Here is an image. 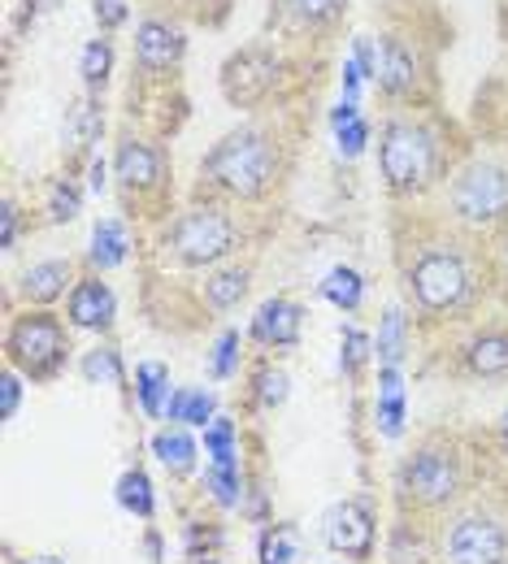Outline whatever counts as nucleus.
I'll return each instance as SVG.
<instances>
[{"instance_id": "obj_1", "label": "nucleus", "mask_w": 508, "mask_h": 564, "mask_svg": "<svg viewBox=\"0 0 508 564\" xmlns=\"http://www.w3.org/2000/svg\"><path fill=\"white\" fill-rule=\"evenodd\" d=\"M391 495L400 517L439 525L447 512H456L474 495V460L456 438L426 434L413 443L409 456H400Z\"/></svg>"}, {"instance_id": "obj_2", "label": "nucleus", "mask_w": 508, "mask_h": 564, "mask_svg": "<svg viewBox=\"0 0 508 564\" xmlns=\"http://www.w3.org/2000/svg\"><path fill=\"white\" fill-rule=\"evenodd\" d=\"M443 564H508V503L474 491L456 512L439 521Z\"/></svg>"}, {"instance_id": "obj_3", "label": "nucleus", "mask_w": 508, "mask_h": 564, "mask_svg": "<svg viewBox=\"0 0 508 564\" xmlns=\"http://www.w3.org/2000/svg\"><path fill=\"white\" fill-rule=\"evenodd\" d=\"M404 291L426 317L461 313L474 300V265L452 243H426L404 265Z\"/></svg>"}, {"instance_id": "obj_4", "label": "nucleus", "mask_w": 508, "mask_h": 564, "mask_svg": "<svg viewBox=\"0 0 508 564\" xmlns=\"http://www.w3.org/2000/svg\"><path fill=\"white\" fill-rule=\"evenodd\" d=\"M201 174L221 187L226 196H239V200H257L274 187L279 178V148L270 135L261 131H235L205 156Z\"/></svg>"}, {"instance_id": "obj_5", "label": "nucleus", "mask_w": 508, "mask_h": 564, "mask_svg": "<svg viewBox=\"0 0 508 564\" xmlns=\"http://www.w3.org/2000/svg\"><path fill=\"white\" fill-rule=\"evenodd\" d=\"M4 352L9 365L31 378V382H48L66 369V356H71V335L62 326L57 313H22L13 326H9V339H4Z\"/></svg>"}, {"instance_id": "obj_6", "label": "nucleus", "mask_w": 508, "mask_h": 564, "mask_svg": "<svg viewBox=\"0 0 508 564\" xmlns=\"http://www.w3.org/2000/svg\"><path fill=\"white\" fill-rule=\"evenodd\" d=\"M378 161H382L387 187L400 196H413V192L431 187V178H435V135L418 122H391L382 131Z\"/></svg>"}, {"instance_id": "obj_7", "label": "nucleus", "mask_w": 508, "mask_h": 564, "mask_svg": "<svg viewBox=\"0 0 508 564\" xmlns=\"http://www.w3.org/2000/svg\"><path fill=\"white\" fill-rule=\"evenodd\" d=\"M165 248L183 265H214L235 248V217L218 205L187 209L165 230Z\"/></svg>"}, {"instance_id": "obj_8", "label": "nucleus", "mask_w": 508, "mask_h": 564, "mask_svg": "<svg viewBox=\"0 0 508 564\" xmlns=\"http://www.w3.org/2000/svg\"><path fill=\"white\" fill-rule=\"evenodd\" d=\"M322 543L331 556L348 564H369L378 556V512L369 499H339L322 517Z\"/></svg>"}, {"instance_id": "obj_9", "label": "nucleus", "mask_w": 508, "mask_h": 564, "mask_svg": "<svg viewBox=\"0 0 508 564\" xmlns=\"http://www.w3.org/2000/svg\"><path fill=\"white\" fill-rule=\"evenodd\" d=\"M447 205L461 221H474V226L500 221L508 213V170L491 165V161L461 170L452 192H447Z\"/></svg>"}, {"instance_id": "obj_10", "label": "nucleus", "mask_w": 508, "mask_h": 564, "mask_svg": "<svg viewBox=\"0 0 508 564\" xmlns=\"http://www.w3.org/2000/svg\"><path fill=\"white\" fill-rule=\"evenodd\" d=\"M221 87H226L230 105H257L274 87V57L261 53V48H248V53L230 57L226 74H221Z\"/></svg>"}, {"instance_id": "obj_11", "label": "nucleus", "mask_w": 508, "mask_h": 564, "mask_svg": "<svg viewBox=\"0 0 508 564\" xmlns=\"http://www.w3.org/2000/svg\"><path fill=\"white\" fill-rule=\"evenodd\" d=\"M66 317H71V326H78V330H109L114 317H118V300H114L109 282H100V279L74 282Z\"/></svg>"}, {"instance_id": "obj_12", "label": "nucleus", "mask_w": 508, "mask_h": 564, "mask_svg": "<svg viewBox=\"0 0 508 564\" xmlns=\"http://www.w3.org/2000/svg\"><path fill=\"white\" fill-rule=\"evenodd\" d=\"M300 326H304V308L295 300H266L252 317V339L266 344V348H295L300 344Z\"/></svg>"}, {"instance_id": "obj_13", "label": "nucleus", "mask_w": 508, "mask_h": 564, "mask_svg": "<svg viewBox=\"0 0 508 564\" xmlns=\"http://www.w3.org/2000/svg\"><path fill=\"white\" fill-rule=\"evenodd\" d=\"M152 456L161 460V469H165L170 478H187V474L196 469L201 447H196V438L187 434V425H165V430L152 434Z\"/></svg>"}, {"instance_id": "obj_14", "label": "nucleus", "mask_w": 508, "mask_h": 564, "mask_svg": "<svg viewBox=\"0 0 508 564\" xmlns=\"http://www.w3.org/2000/svg\"><path fill=\"white\" fill-rule=\"evenodd\" d=\"M118 178H122L127 192H148V187H156V178H161V156H156L148 143L127 140L118 148Z\"/></svg>"}, {"instance_id": "obj_15", "label": "nucleus", "mask_w": 508, "mask_h": 564, "mask_svg": "<svg viewBox=\"0 0 508 564\" xmlns=\"http://www.w3.org/2000/svg\"><path fill=\"white\" fill-rule=\"evenodd\" d=\"M378 430L387 438L404 434V378H400V365H382L378 369Z\"/></svg>"}, {"instance_id": "obj_16", "label": "nucleus", "mask_w": 508, "mask_h": 564, "mask_svg": "<svg viewBox=\"0 0 508 564\" xmlns=\"http://www.w3.org/2000/svg\"><path fill=\"white\" fill-rule=\"evenodd\" d=\"M465 365L478 378H500V373H508V330H483V335H474L469 348H465Z\"/></svg>"}, {"instance_id": "obj_17", "label": "nucleus", "mask_w": 508, "mask_h": 564, "mask_svg": "<svg viewBox=\"0 0 508 564\" xmlns=\"http://www.w3.org/2000/svg\"><path fill=\"white\" fill-rule=\"evenodd\" d=\"M71 261H40V265H31L26 274H22V295L31 300V304H53L57 295H66V286H71Z\"/></svg>"}, {"instance_id": "obj_18", "label": "nucleus", "mask_w": 508, "mask_h": 564, "mask_svg": "<svg viewBox=\"0 0 508 564\" xmlns=\"http://www.w3.org/2000/svg\"><path fill=\"white\" fill-rule=\"evenodd\" d=\"M136 48H140V62H144V66L161 70V66H174V62H179V53H183V35H179L174 26H165V22H144Z\"/></svg>"}, {"instance_id": "obj_19", "label": "nucleus", "mask_w": 508, "mask_h": 564, "mask_svg": "<svg viewBox=\"0 0 508 564\" xmlns=\"http://www.w3.org/2000/svg\"><path fill=\"white\" fill-rule=\"evenodd\" d=\"M304 556V539L288 521H270L257 539V564H300Z\"/></svg>"}, {"instance_id": "obj_20", "label": "nucleus", "mask_w": 508, "mask_h": 564, "mask_svg": "<svg viewBox=\"0 0 508 564\" xmlns=\"http://www.w3.org/2000/svg\"><path fill=\"white\" fill-rule=\"evenodd\" d=\"M127 248H131V239H127V226H122L118 217L96 221V230H91V252H87L96 270H118V265L127 261Z\"/></svg>"}, {"instance_id": "obj_21", "label": "nucleus", "mask_w": 508, "mask_h": 564, "mask_svg": "<svg viewBox=\"0 0 508 564\" xmlns=\"http://www.w3.org/2000/svg\"><path fill=\"white\" fill-rule=\"evenodd\" d=\"M136 395H140V409H144L148 417H165L170 395H174V387H170V369L156 365V360H144V365L136 369Z\"/></svg>"}, {"instance_id": "obj_22", "label": "nucleus", "mask_w": 508, "mask_h": 564, "mask_svg": "<svg viewBox=\"0 0 508 564\" xmlns=\"http://www.w3.org/2000/svg\"><path fill=\"white\" fill-rule=\"evenodd\" d=\"M114 499H118L122 512H131V517H140V521H152V517H156V491H152V478H148L144 469H127V474L118 478V487H114Z\"/></svg>"}, {"instance_id": "obj_23", "label": "nucleus", "mask_w": 508, "mask_h": 564, "mask_svg": "<svg viewBox=\"0 0 508 564\" xmlns=\"http://www.w3.org/2000/svg\"><path fill=\"white\" fill-rule=\"evenodd\" d=\"M165 417L174 425H201V430H205V425L218 417V404H214L209 391H187V387H179V391L170 395Z\"/></svg>"}, {"instance_id": "obj_24", "label": "nucleus", "mask_w": 508, "mask_h": 564, "mask_svg": "<svg viewBox=\"0 0 508 564\" xmlns=\"http://www.w3.org/2000/svg\"><path fill=\"white\" fill-rule=\"evenodd\" d=\"M374 78H378L387 91H409V87H413V57H409L396 40H387L382 53L374 57Z\"/></svg>"}, {"instance_id": "obj_25", "label": "nucleus", "mask_w": 508, "mask_h": 564, "mask_svg": "<svg viewBox=\"0 0 508 564\" xmlns=\"http://www.w3.org/2000/svg\"><path fill=\"white\" fill-rule=\"evenodd\" d=\"M374 352L382 365H400L409 352V317L400 308H387L382 322H378V339H374Z\"/></svg>"}, {"instance_id": "obj_26", "label": "nucleus", "mask_w": 508, "mask_h": 564, "mask_svg": "<svg viewBox=\"0 0 508 564\" xmlns=\"http://www.w3.org/2000/svg\"><path fill=\"white\" fill-rule=\"evenodd\" d=\"M322 295H326L335 308L357 313L365 300V279L357 274V270H348V265H335V270L322 279Z\"/></svg>"}, {"instance_id": "obj_27", "label": "nucleus", "mask_w": 508, "mask_h": 564, "mask_svg": "<svg viewBox=\"0 0 508 564\" xmlns=\"http://www.w3.org/2000/svg\"><path fill=\"white\" fill-rule=\"evenodd\" d=\"M248 295V270H218L214 279L205 282V300H209V308H218V313H226V308H235L239 300Z\"/></svg>"}, {"instance_id": "obj_28", "label": "nucleus", "mask_w": 508, "mask_h": 564, "mask_svg": "<svg viewBox=\"0 0 508 564\" xmlns=\"http://www.w3.org/2000/svg\"><path fill=\"white\" fill-rule=\"evenodd\" d=\"M205 456H209V465H239V434H235V422L214 417V422L205 425Z\"/></svg>"}, {"instance_id": "obj_29", "label": "nucleus", "mask_w": 508, "mask_h": 564, "mask_svg": "<svg viewBox=\"0 0 508 564\" xmlns=\"http://www.w3.org/2000/svg\"><path fill=\"white\" fill-rule=\"evenodd\" d=\"M205 487H209L218 508H239L244 503V474H239V465H209L205 469Z\"/></svg>"}, {"instance_id": "obj_30", "label": "nucleus", "mask_w": 508, "mask_h": 564, "mask_svg": "<svg viewBox=\"0 0 508 564\" xmlns=\"http://www.w3.org/2000/svg\"><path fill=\"white\" fill-rule=\"evenodd\" d=\"M83 373L91 378V382H109V387H118L122 382V360L114 348H96V352L83 356Z\"/></svg>"}, {"instance_id": "obj_31", "label": "nucleus", "mask_w": 508, "mask_h": 564, "mask_svg": "<svg viewBox=\"0 0 508 564\" xmlns=\"http://www.w3.org/2000/svg\"><path fill=\"white\" fill-rule=\"evenodd\" d=\"M369 335L365 330H357V326H348L344 330V352H339V369L348 373V378H357V369H361L365 360H369Z\"/></svg>"}, {"instance_id": "obj_32", "label": "nucleus", "mask_w": 508, "mask_h": 564, "mask_svg": "<svg viewBox=\"0 0 508 564\" xmlns=\"http://www.w3.org/2000/svg\"><path fill=\"white\" fill-rule=\"evenodd\" d=\"M288 373L283 369H261L257 373V404L261 409H279L283 400H288Z\"/></svg>"}, {"instance_id": "obj_33", "label": "nucleus", "mask_w": 508, "mask_h": 564, "mask_svg": "<svg viewBox=\"0 0 508 564\" xmlns=\"http://www.w3.org/2000/svg\"><path fill=\"white\" fill-rule=\"evenodd\" d=\"M78 205H83V196H78V187H74L71 178L53 183V196H48V213H53V221H74V217H78Z\"/></svg>"}, {"instance_id": "obj_34", "label": "nucleus", "mask_w": 508, "mask_h": 564, "mask_svg": "<svg viewBox=\"0 0 508 564\" xmlns=\"http://www.w3.org/2000/svg\"><path fill=\"white\" fill-rule=\"evenodd\" d=\"M109 66H114V48H109V40H91L87 53H83V78H87V83H105Z\"/></svg>"}, {"instance_id": "obj_35", "label": "nucleus", "mask_w": 508, "mask_h": 564, "mask_svg": "<svg viewBox=\"0 0 508 564\" xmlns=\"http://www.w3.org/2000/svg\"><path fill=\"white\" fill-rule=\"evenodd\" d=\"M235 360H239V330H221L214 360H209V373L214 378H230L235 373Z\"/></svg>"}, {"instance_id": "obj_36", "label": "nucleus", "mask_w": 508, "mask_h": 564, "mask_svg": "<svg viewBox=\"0 0 508 564\" xmlns=\"http://www.w3.org/2000/svg\"><path fill=\"white\" fill-rule=\"evenodd\" d=\"M18 404H22V373L18 369H4V378H0V417L13 422L18 417Z\"/></svg>"}, {"instance_id": "obj_37", "label": "nucleus", "mask_w": 508, "mask_h": 564, "mask_svg": "<svg viewBox=\"0 0 508 564\" xmlns=\"http://www.w3.org/2000/svg\"><path fill=\"white\" fill-rule=\"evenodd\" d=\"M96 131H100V113H96L91 105H78V109H74V143H78V148L91 143Z\"/></svg>"}, {"instance_id": "obj_38", "label": "nucleus", "mask_w": 508, "mask_h": 564, "mask_svg": "<svg viewBox=\"0 0 508 564\" xmlns=\"http://www.w3.org/2000/svg\"><path fill=\"white\" fill-rule=\"evenodd\" d=\"M365 140H369V127H365L361 118L348 122V127H339V152H344V156H361Z\"/></svg>"}, {"instance_id": "obj_39", "label": "nucleus", "mask_w": 508, "mask_h": 564, "mask_svg": "<svg viewBox=\"0 0 508 564\" xmlns=\"http://www.w3.org/2000/svg\"><path fill=\"white\" fill-rule=\"evenodd\" d=\"M288 4L300 13V18L322 22V18H331V13H335V4H339V0H288Z\"/></svg>"}, {"instance_id": "obj_40", "label": "nucleus", "mask_w": 508, "mask_h": 564, "mask_svg": "<svg viewBox=\"0 0 508 564\" xmlns=\"http://www.w3.org/2000/svg\"><path fill=\"white\" fill-rule=\"evenodd\" d=\"M13 239H18V205L4 200V213H0V243H4V252L13 248Z\"/></svg>"}, {"instance_id": "obj_41", "label": "nucleus", "mask_w": 508, "mask_h": 564, "mask_svg": "<svg viewBox=\"0 0 508 564\" xmlns=\"http://www.w3.org/2000/svg\"><path fill=\"white\" fill-rule=\"evenodd\" d=\"M96 18L100 26H118L127 18V0H96Z\"/></svg>"}, {"instance_id": "obj_42", "label": "nucleus", "mask_w": 508, "mask_h": 564, "mask_svg": "<svg viewBox=\"0 0 508 564\" xmlns=\"http://www.w3.org/2000/svg\"><path fill=\"white\" fill-rule=\"evenodd\" d=\"M105 187V161H91V192Z\"/></svg>"}, {"instance_id": "obj_43", "label": "nucleus", "mask_w": 508, "mask_h": 564, "mask_svg": "<svg viewBox=\"0 0 508 564\" xmlns=\"http://www.w3.org/2000/svg\"><path fill=\"white\" fill-rule=\"evenodd\" d=\"M18 564H66V561H57V556H26V561Z\"/></svg>"}, {"instance_id": "obj_44", "label": "nucleus", "mask_w": 508, "mask_h": 564, "mask_svg": "<svg viewBox=\"0 0 508 564\" xmlns=\"http://www.w3.org/2000/svg\"><path fill=\"white\" fill-rule=\"evenodd\" d=\"M500 438H505V447H508V413H505V422H500Z\"/></svg>"}, {"instance_id": "obj_45", "label": "nucleus", "mask_w": 508, "mask_h": 564, "mask_svg": "<svg viewBox=\"0 0 508 564\" xmlns=\"http://www.w3.org/2000/svg\"><path fill=\"white\" fill-rule=\"evenodd\" d=\"M196 564H221V561H214V556H201Z\"/></svg>"}]
</instances>
